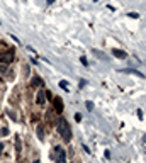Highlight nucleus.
<instances>
[{
    "instance_id": "f257e3e1",
    "label": "nucleus",
    "mask_w": 146,
    "mask_h": 163,
    "mask_svg": "<svg viewBox=\"0 0 146 163\" xmlns=\"http://www.w3.org/2000/svg\"><path fill=\"white\" fill-rule=\"evenodd\" d=\"M58 131H59V136L63 138L65 143H70V141H71V127H70V122L66 119H63V117L58 119Z\"/></svg>"
},
{
    "instance_id": "f03ea898",
    "label": "nucleus",
    "mask_w": 146,
    "mask_h": 163,
    "mask_svg": "<svg viewBox=\"0 0 146 163\" xmlns=\"http://www.w3.org/2000/svg\"><path fill=\"white\" fill-rule=\"evenodd\" d=\"M54 151H56V162L58 163H66V151H65V148L56 146Z\"/></svg>"
},
{
    "instance_id": "7ed1b4c3",
    "label": "nucleus",
    "mask_w": 146,
    "mask_h": 163,
    "mask_svg": "<svg viewBox=\"0 0 146 163\" xmlns=\"http://www.w3.org/2000/svg\"><path fill=\"white\" fill-rule=\"evenodd\" d=\"M53 106H54V111H56L58 114L63 112V100H61L59 97H54V99H53Z\"/></svg>"
},
{
    "instance_id": "20e7f679",
    "label": "nucleus",
    "mask_w": 146,
    "mask_h": 163,
    "mask_svg": "<svg viewBox=\"0 0 146 163\" xmlns=\"http://www.w3.org/2000/svg\"><path fill=\"white\" fill-rule=\"evenodd\" d=\"M36 102H38L39 106H43L44 102H46V92L44 90H39L38 95H36Z\"/></svg>"
},
{
    "instance_id": "39448f33",
    "label": "nucleus",
    "mask_w": 146,
    "mask_h": 163,
    "mask_svg": "<svg viewBox=\"0 0 146 163\" xmlns=\"http://www.w3.org/2000/svg\"><path fill=\"white\" fill-rule=\"evenodd\" d=\"M112 55H114L116 58H119V59H124V58L127 56L126 51H122V49H116V48L112 49Z\"/></svg>"
},
{
    "instance_id": "423d86ee",
    "label": "nucleus",
    "mask_w": 146,
    "mask_h": 163,
    "mask_svg": "<svg viewBox=\"0 0 146 163\" xmlns=\"http://www.w3.org/2000/svg\"><path fill=\"white\" fill-rule=\"evenodd\" d=\"M32 85H34V87H41V85H43L41 77H38V75H36V77H32Z\"/></svg>"
},
{
    "instance_id": "0eeeda50",
    "label": "nucleus",
    "mask_w": 146,
    "mask_h": 163,
    "mask_svg": "<svg viewBox=\"0 0 146 163\" xmlns=\"http://www.w3.org/2000/svg\"><path fill=\"white\" fill-rule=\"evenodd\" d=\"M38 138L41 139V141L44 139V129H43V124H39V126H38Z\"/></svg>"
},
{
    "instance_id": "6e6552de",
    "label": "nucleus",
    "mask_w": 146,
    "mask_h": 163,
    "mask_svg": "<svg viewBox=\"0 0 146 163\" xmlns=\"http://www.w3.org/2000/svg\"><path fill=\"white\" fill-rule=\"evenodd\" d=\"M126 73H133V75H138V77H141V78H145V75L141 73V71H136V70H131V68H127V70H124Z\"/></svg>"
},
{
    "instance_id": "1a4fd4ad",
    "label": "nucleus",
    "mask_w": 146,
    "mask_h": 163,
    "mask_svg": "<svg viewBox=\"0 0 146 163\" xmlns=\"http://www.w3.org/2000/svg\"><path fill=\"white\" fill-rule=\"evenodd\" d=\"M20 148H22V144H20V138L17 136V138H15V151H17V153H20Z\"/></svg>"
},
{
    "instance_id": "9d476101",
    "label": "nucleus",
    "mask_w": 146,
    "mask_h": 163,
    "mask_svg": "<svg viewBox=\"0 0 146 163\" xmlns=\"http://www.w3.org/2000/svg\"><path fill=\"white\" fill-rule=\"evenodd\" d=\"M94 55H95L97 58H102V59H105V61H107V58L104 56V53H102V51H98V49H94Z\"/></svg>"
},
{
    "instance_id": "9b49d317",
    "label": "nucleus",
    "mask_w": 146,
    "mask_h": 163,
    "mask_svg": "<svg viewBox=\"0 0 146 163\" xmlns=\"http://www.w3.org/2000/svg\"><path fill=\"white\" fill-rule=\"evenodd\" d=\"M80 63H82L83 66H88V61H87V58H85V56H82V58H80Z\"/></svg>"
},
{
    "instance_id": "f8f14e48",
    "label": "nucleus",
    "mask_w": 146,
    "mask_h": 163,
    "mask_svg": "<svg viewBox=\"0 0 146 163\" xmlns=\"http://www.w3.org/2000/svg\"><path fill=\"white\" fill-rule=\"evenodd\" d=\"M85 107H87V111H92V109H94V104H92V102H87Z\"/></svg>"
},
{
    "instance_id": "ddd939ff",
    "label": "nucleus",
    "mask_w": 146,
    "mask_h": 163,
    "mask_svg": "<svg viewBox=\"0 0 146 163\" xmlns=\"http://www.w3.org/2000/svg\"><path fill=\"white\" fill-rule=\"evenodd\" d=\"M59 85L63 87L65 90H68V85H66V82H65V80H61V82H59Z\"/></svg>"
},
{
    "instance_id": "4468645a",
    "label": "nucleus",
    "mask_w": 146,
    "mask_h": 163,
    "mask_svg": "<svg viewBox=\"0 0 146 163\" xmlns=\"http://www.w3.org/2000/svg\"><path fill=\"white\" fill-rule=\"evenodd\" d=\"M127 15H129V17H133V19H138V14H136V12H129Z\"/></svg>"
},
{
    "instance_id": "2eb2a0df",
    "label": "nucleus",
    "mask_w": 146,
    "mask_h": 163,
    "mask_svg": "<svg viewBox=\"0 0 146 163\" xmlns=\"http://www.w3.org/2000/svg\"><path fill=\"white\" fill-rule=\"evenodd\" d=\"M75 121L80 122V121H82V114H75Z\"/></svg>"
},
{
    "instance_id": "dca6fc26",
    "label": "nucleus",
    "mask_w": 146,
    "mask_h": 163,
    "mask_svg": "<svg viewBox=\"0 0 146 163\" xmlns=\"http://www.w3.org/2000/svg\"><path fill=\"white\" fill-rule=\"evenodd\" d=\"M7 112H9V115H10V117H12V119H14V121H15V114H14L12 111H7Z\"/></svg>"
},
{
    "instance_id": "f3484780",
    "label": "nucleus",
    "mask_w": 146,
    "mask_h": 163,
    "mask_svg": "<svg viewBox=\"0 0 146 163\" xmlns=\"http://www.w3.org/2000/svg\"><path fill=\"white\" fill-rule=\"evenodd\" d=\"M2 134L7 136V134H9V129H7V127H3V129H2Z\"/></svg>"
},
{
    "instance_id": "a211bd4d",
    "label": "nucleus",
    "mask_w": 146,
    "mask_h": 163,
    "mask_svg": "<svg viewBox=\"0 0 146 163\" xmlns=\"http://www.w3.org/2000/svg\"><path fill=\"white\" fill-rule=\"evenodd\" d=\"M138 117H139V119H143V111H141V109L138 111Z\"/></svg>"
},
{
    "instance_id": "6ab92c4d",
    "label": "nucleus",
    "mask_w": 146,
    "mask_h": 163,
    "mask_svg": "<svg viewBox=\"0 0 146 163\" xmlns=\"http://www.w3.org/2000/svg\"><path fill=\"white\" fill-rule=\"evenodd\" d=\"M2 150H3V144L0 143V155H2Z\"/></svg>"
},
{
    "instance_id": "aec40b11",
    "label": "nucleus",
    "mask_w": 146,
    "mask_h": 163,
    "mask_svg": "<svg viewBox=\"0 0 146 163\" xmlns=\"http://www.w3.org/2000/svg\"><path fill=\"white\" fill-rule=\"evenodd\" d=\"M53 2H54V0H48V3H53Z\"/></svg>"
},
{
    "instance_id": "412c9836",
    "label": "nucleus",
    "mask_w": 146,
    "mask_h": 163,
    "mask_svg": "<svg viewBox=\"0 0 146 163\" xmlns=\"http://www.w3.org/2000/svg\"><path fill=\"white\" fill-rule=\"evenodd\" d=\"M34 163H41V162H39V160H36V162H34Z\"/></svg>"
}]
</instances>
